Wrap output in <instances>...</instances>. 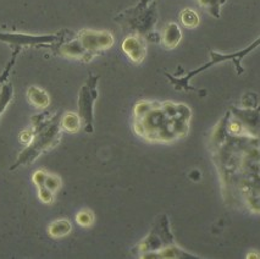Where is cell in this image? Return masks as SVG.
Wrapping results in <instances>:
<instances>
[{"instance_id":"9","label":"cell","mask_w":260,"mask_h":259,"mask_svg":"<svg viewBox=\"0 0 260 259\" xmlns=\"http://www.w3.org/2000/svg\"><path fill=\"white\" fill-rule=\"evenodd\" d=\"M61 125H62V127L66 130V131L77 132L78 130H80V126H81L80 117H78L76 114H72V113L66 114V115L62 117Z\"/></svg>"},{"instance_id":"11","label":"cell","mask_w":260,"mask_h":259,"mask_svg":"<svg viewBox=\"0 0 260 259\" xmlns=\"http://www.w3.org/2000/svg\"><path fill=\"white\" fill-rule=\"evenodd\" d=\"M42 186L49 189V191L53 192V193H55L57 189L60 188V186H61V181H60V179L57 176L49 175V174H47L43 185H41L39 187H42Z\"/></svg>"},{"instance_id":"4","label":"cell","mask_w":260,"mask_h":259,"mask_svg":"<svg viewBox=\"0 0 260 259\" xmlns=\"http://www.w3.org/2000/svg\"><path fill=\"white\" fill-rule=\"evenodd\" d=\"M122 49L128 55V58L136 64H140V62L143 61L147 53L144 42L140 37H136V36H131V37L125 39L122 44Z\"/></svg>"},{"instance_id":"5","label":"cell","mask_w":260,"mask_h":259,"mask_svg":"<svg viewBox=\"0 0 260 259\" xmlns=\"http://www.w3.org/2000/svg\"><path fill=\"white\" fill-rule=\"evenodd\" d=\"M95 92L94 86L83 87L82 92H81L80 97V109H81V117L84 120V123L87 126V131H88V126H92V115H93V103H94V97L90 98V95Z\"/></svg>"},{"instance_id":"8","label":"cell","mask_w":260,"mask_h":259,"mask_svg":"<svg viewBox=\"0 0 260 259\" xmlns=\"http://www.w3.org/2000/svg\"><path fill=\"white\" fill-rule=\"evenodd\" d=\"M49 235L53 237H62L65 235H68L71 231V225L68 220H57L54 221L50 225L49 229Z\"/></svg>"},{"instance_id":"1","label":"cell","mask_w":260,"mask_h":259,"mask_svg":"<svg viewBox=\"0 0 260 259\" xmlns=\"http://www.w3.org/2000/svg\"><path fill=\"white\" fill-rule=\"evenodd\" d=\"M114 38L109 32L82 31L76 41L62 47V54L70 58H84L98 50L108 49L113 46Z\"/></svg>"},{"instance_id":"3","label":"cell","mask_w":260,"mask_h":259,"mask_svg":"<svg viewBox=\"0 0 260 259\" xmlns=\"http://www.w3.org/2000/svg\"><path fill=\"white\" fill-rule=\"evenodd\" d=\"M260 46V37L256 39L255 42H254V43H252L250 44L249 47L248 48H246V49L244 50H241L240 53H236V54H231V55H217V54H215V53H211V58H213V60H211V62H209V64H207V65H204L203 68H201V69H198V70H196V71H193V72H189L188 74V76H187L186 78H184L183 81H188L190 77H193V75H196L197 74V72H199V71H202V70H205V69H208V68H210V66H213L214 64H216V62H220V61H225V60H236V66H237L238 68V71L241 72V66H240V64H238V61H240L241 59H243L244 56L247 55L248 53H250L252 52L253 49H255L256 47H259Z\"/></svg>"},{"instance_id":"13","label":"cell","mask_w":260,"mask_h":259,"mask_svg":"<svg viewBox=\"0 0 260 259\" xmlns=\"http://www.w3.org/2000/svg\"><path fill=\"white\" fill-rule=\"evenodd\" d=\"M11 94H13V88L11 86H7L3 88L2 94H0V114L5 109L9 101H11Z\"/></svg>"},{"instance_id":"10","label":"cell","mask_w":260,"mask_h":259,"mask_svg":"<svg viewBox=\"0 0 260 259\" xmlns=\"http://www.w3.org/2000/svg\"><path fill=\"white\" fill-rule=\"evenodd\" d=\"M181 22L187 28H196L199 25V17L196 11L190 10V9H184L181 13Z\"/></svg>"},{"instance_id":"12","label":"cell","mask_w":260,"mask_h":259,"mask_svg":"<svg viewBox=\"0 0 260 259\" xmlns=\"http://www.w3.org/2000/svg\"><path fill=\"white\" fill-rule=\"evenodd\" d=\"M76 221L78 222V225H81V226L88 228L93 224V221H94V215H93L92 212H89V210H82V212L77 214Z\"/></svg>"},{"instance_id":"15","label":"cell","mask_w":260,"mask_h":259,"mask_svg":"<svg viewBox=\"0 0 260 259\" xmlns=\"http://www.w3.org/2000/svg\"><path fill=\"white\" fill-rule=\"evenodd\" d=\"M247 258H260V254H255V253H250L247 255Z\"/></svg>"},{"instance_id":"14","label":"cell","mask_w":260,"mask_h":259,"mask_svg":"<svg viewBox=\"0 0 260 259\" xmlns=\"http://www.w3.org/2000/svg\"><path fill=\"white\" fill-rule=\"evenodd\" d=\"M33 137H35V135H33V130H27V131H25L22 135H21V141L25 143H31Z\"/></svg>"},{"instance_id":"2","label":"cell","mask_w":260,"mask_h":259,"mask_svg":"<svg viewBox=\"0 0 260 259\" xmlns=\"http://www.w3.org/2000/svg\"><path fill=\"white\" fill-rule=\"evenodd\" d=\"M60 135L59 130L56 126H50L47 127L44 131H42L41 134H38L36 138L33 137L31 147H28V149L23 152V155L21 156V163L23 161H31L36 156L41 154V152L43 149L49 148V144H54L56 142V136Z\"/></svg>"},{"instance_id":"6","label":"cell","mask_w":260,"mask_h":259,"mask_svg":"<svg viewBox=\"0 0 260 259\" xmlns=\"http://www.w3.org/2000/svg\"><path fill=\"white\" fill-rule=\"evenodd\" d=\"M181 38H182V33H181L180 28H178L177 25L175 23H171V25H168V27L164 31V44L166 48H175L180 43Z\"/></svg>"},{"instance_id":"7","label":"cell","mask_w":260,"mask_h":259,"mask_svg":"<svg viewBox=\"0 0 260 259\" xmlns=\"http://www.w3.org/2000/svg\"><path fill=\"white\" fill-rule=\"evenodd\" d=\"M28 99L31 101V103L35 105V107L38 108H45L48 104H49V97L45 93L43 89L37 88V87H31L28 89Z\"/></svg>"}]
</instances>
